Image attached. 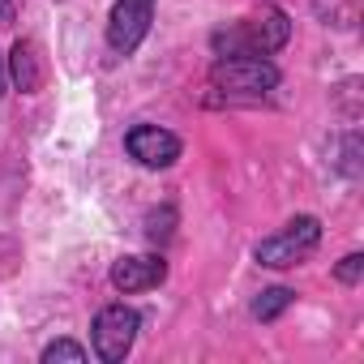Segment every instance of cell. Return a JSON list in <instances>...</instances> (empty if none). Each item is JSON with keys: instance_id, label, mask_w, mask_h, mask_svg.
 I'll use <instances>...</instances> for the list:
<instances>
[{"instance_id": "cell-14", "label": "cell", "mask_w": 364, "mask_h": 364, "mask_svg": "<svg viewBox=\"0 0 364 364\" xmlns=\"http://www.w3.org/2000/svg\"><path fill=\"white\" fill-rule=\"evenodd\" d=\"M5 82H9V65H5V56H0V99H5Z\"/></svg>"}, {"instance_id": "cell-6", "label": "cell", "mask_w": 364, "mask_h": 364, "mask_svg": "<svg viewBox=\"0 0 364 364\" xmlns=\"http://www.w3.org/2000/svg\"><path fill=\"white\" fill-rule=\"evenodd\" d=\"M124 150H129L141 167L159 171V167H171L185 146H180V137H176V133H167V129H159V124H137V129H129Z\"/></svg>"}, {"instance_id": "cell-13", "label": "cell", "mask_w": 364, "mask_h": 364, "mask_svg": "<svg viewBox=\"0 0 364 364\" xmlns=\"http://www.w3.org/2000/svg\"><path fill=\"white\" fill-rule=\"evenodd\" d=\"M0 26H14V0H0Z\"/></svg>"}, {"instance_id": "cell-12", "label": "cell", "mask_w": 364, "mask_h": 364, "mask_svg": "<svg viewBox=\"0 0 364 364\" xmlns=\"http://www.w3.org/2000/svg\"><path fill=\"white\" fill-rule=\"evenodd\" d=\"M360 274H364V253H347V257L334 266V279H338V283H347V287H351V283H360Z\"/></svg>"}, {"instance_id": "cell-4", "label": "cell", "mask_w": 364, "mask_h": 364, "mask_svg": "<svg viewBox=\"0 0 364 364\" xmlns=\"http://www.w3.org/2000/svg\"><path fill=\"white\" fill-rule=\"evenodd\" d=\"M137 330H141V313L129 309V304H107L99 309L95 326H90V343H95V355L103 364H120L133 343H137Z\"/></svg>"}, {"instance_id": "cell-7", "label": "cell", "mask_w": 364, "mask_h": 364, "mask_svg": "<svg viewBox=\"0 0 364 364\" xmlns=\"http://www.w3.org/2000/svg\"><path fill=\"white\" fill-rule=\"evenodd\" d=\"M167 279V262L163 257H150V253H137V257H120L112 266V287L133 296V291H146V287H159Z\"/></svg>"}, {"instance_id": "cell-1", "label": "cell", "mask_w": 364, "mask_h": 364, "mask_svg": "<svg viewBox=\"0 0 364 364\" xmlns=\"http://www.w3.org/2000/svg\"><path fill=\"white\" fill-rule=\"evenodd\" d=\"M287 39H291V22H287L283 9L270 5L257 18H245V22L228 26V31H215L210 48L219 56H274Z\"/></svg>"}, {"instance_id": "cell-5", "label": "cell", "mask_w": 364, "mask_h": 364, "mask_svg": "<svg viewBox=\"0 0 364 364\" xmlns=\"http://www.w3.org/2000/svg\"><path fill=\"white\" fill-rule=\"evenodd\" d=\"M154 22V0H116L107 14V43L116 56H129L141 48V39L150 35Z\"/></svg>"}, {"instance_id": "cell-9", "label": "cell", "mask_w": 364, "mask_h": 364, "mask_svg": "<svg viewBox=\"0 0 364 364\" xmlns=\"http://www.w3.org/2000/svg\"><path fill=\"white\" fill-rule=\"evenodd\" d=\"M291 304H296V291H291V287H266V291L253 300V317H257V321H279Z\"/></svg>"}, {"instance_id": "cell-8", "label": "cell", "mask_w": 364, "mask_h": 364, "mask_svg": "<svg viewBox=\"0 0 364 364\" xmlns=\"http://www.w3.org/2000/svg\"><path fill=\"white\" fill-rule=\"evenodd\" d=\"M5 65H9V77H14V86L22 95H39L43 90V56H39L35 39H18L14 52L5 56Z\"/></svg>"}, {"instance_id": "cell-2", "label": "cell", "mask_w": 364, "mask_h": 364, "mask_svg": "<svg viewBox=\"0 0 364 364\" xmlns=\"http://www.w3.org/2000/svg\"><path fill=\"white\" fill-rule=\"evenodd\" d=\"M210 86L228 99H262L279 86V69L266 56H219L210 69Z\"/></svg>"}, {"instance_id": "cell-10", "label": "cell", "mask_w": 364, "mask_h": 364, "mask_svg": "<svg viewBox=\"0 0 364 364\" xmlns=\"http://www.w3.org/2000/svg\"><path fill=\"white\" fill-rule=\"evenodd\" d=\"M171 228H176V206H163V210H150L146 215V236L154 245H167L171 240Z\"/></svg>"}, {"instance_id": "cell-3", "label": "cell", "mask_w": 364, "mask_h": 364, "mask_svg": "<svg viewBox=\"0 0 364 364\" xmlns=\"http://www.w3.org/2000/svg\"><path fill=\"white\" fill-rule=\"evenodd\" d=\"M317 245H321V223H317L313 215H300V219H291L279 236H266V240L253 249V257H257L262 266H270V270H287V266L304 262Z\"/></svg>"}, {"instance_id": "cell-11", "label": "cell", "mask_w": 364, "mask_h": 364, "mask_svg": "<svg viewBox=\"0 0 364 364\" xmlns=\"http://www.w3.org/2000/svg\"><path fill=\"white\" fill-rule=\"evenodd\" d=\"M86 355H90V351H86L82 343H73V338H56V343H48V347H43V355H39V360H43V364H56V360H73V364H82Z\"/></svg>"}]
</instances>
